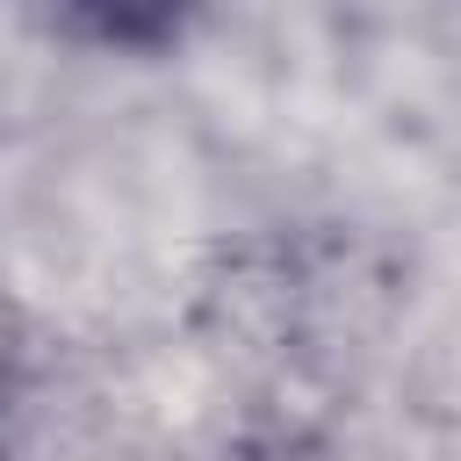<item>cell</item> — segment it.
<instances>
[{"label":"cell","instance_id":"cell-1","mask_svg":"<svg viewBox=\"0 0 461 461\" xmlns=\"http://www.w3.org/2000/svg\"><path fill=\"white\" fill-rule=\"evenodd\" d=\"M22 353H29V339H22V310L0 295V403H7L14 375H22Z\"/></svg>","mask_w":461,"mask_h":461}]
</instances>
